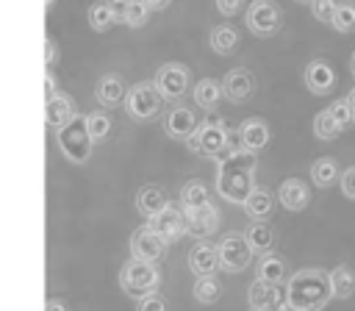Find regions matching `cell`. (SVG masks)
<instances>
[{"label": "cell", "instance_id": "cell-38", "mask_svg": "<svg viewBox=\"0 0 355 311\" xmlns=\"http://www.w3.org/2000/svg\"><path fill=\"white\" fill-rule=\"evenodd\" d=\"M336 6H338V0H313V3H311V14H313V19L333 25V17H336Z\"/></svg>", "mask_w": 355, "mask_h": 311}, {"label": "cell", "instance_id": "cell-46", "mask_svg": "<svg viewBox=\"0 0 355 311\" xmlns=\"http://www.w3.org/2000/svg\"><path fill=\"white\" fill-rule=\"evenodd\" d=\"M144 6H147L150 11H164V8L169 6V0H144Z\"/></svg>", "mask_w": 355, "mask_h": 311}, {"label": "cell", "instance_id": "cell-41", "mask_svg": "<svg viewBox=\"0 0 355 311\" xmlns=\"http://www.w3.org/2000/svg\"><path fill=\"white\" fill-rule=\"evenodd\" d=\"M241 8V0H216V11L225 17H233Z\"/></svg>", "mask_w": 355, "mask_h": 311}, {"label": "cell", "instance_id": "cell-34", "mask_svg": "<svg viewBox=\"0 0 355 311\" xmlns=\"http://www.w3.org/2000/svg\"><path fill=\"white\" fill-rule=\"evenodd\" d=\"M313 133H316V139H322V142H333V139H338L341 128H338V122L330 117L327 108L319 111V114L313 117Z\"/></svg>", "mask_w": 355, "mask_h": 311}, {"label": "cell", "instance_id": "cell-32", "mask_svg": "<svg viewBox=\"0 0 355 311\" xmlns=\"http://www.w3.org/2000/svg\"><path fill=\"white\" fill-rule=\"evenodd\" d=\"M86 128H89V136H92V142L97 144V142H105V139L111 136V128H114V122H111V117H108L105 111H92V114L86 117Z\"/></svg>", "mask_w": 355, "mask_h": 311}, {"label": "cell", "instance_id": "cell-23", "mask_svg": "<svg viewBox=\"0 0 355 311\" xmlns=\"http://www.w3.org/2000/svg\"><path fill=\"white\" fill-rule=\"evenodd\" d=\"M286 275H288V264H286V258L277 255V253H266V255H261L258 264H255V280L283 286V280H288Z\"/></svg>", "mask_w": 355, "mask_h": 311}, {"label": "cell", "instance_id": "cell-30", "mask_svg": "<svg viewBox=\"0 0 355 311\" xmlns=\"http://www.w3.org/2000/svg\"><path fill=\"white\" fill-rule=\"evenodd\" d=\"M211 200H208V189H205V183L202 180H189V183H183V189H180V205H183V211H189V208H202V205H208Z\"/></svg>", "mask_w": 355, "mask_h": 311}, {"label": "cell", "instance_id": "cell-12", "mask_svg": "<svg viewBox=\"0 0 355 311\" xmlns=\"http://www.w3.org/2000/svg\"><path fill=\"white\" fill-rule=\"evenodd\" d=\"M247 303L252 311H275L286 303V286L277 283H263V280H252L247 289Z\"/></svg>", "mask_w": 355, "mask_h": 311}, {"label": "cell", "instance_id": "cell-36", "mask_svg": "<svg viewBox=\"0 0 355 311\" xmlns=\"http://www.w3.org/2000/svg\"><path fill=\"white\" fill-rule=\"evenodd\" d=\"M147 17H150V8L144 6V0H128V8H125V25H130V28H141L144 22H147Z\"/></svg>", "mask_w": 355, "mask_h": 311}, {"label": "cell", "instance_id": "cell-16", "mask_svg": "<svg viewBox=\"0 0 355 311\" xmlns=\"http://www.w3.org/2000/svg\"><path fill=\"white\" fill-rule=\"evenodd\" d=\"M222 92L230 103H244L255 94V75L244 67H236L222 78Z\"/></svg>", "mask_w": 355, "mask_h": 311}, {"label": "cell", "instance_id": "cell-2", "mask_svg": "<svg viewBox=\"0 0 355 311\" xmlns=\"http://www.w3.org/2000/svg\"><path fill=\"white\" fill-rule=\"evenodd\" d=\"M333 300L330 272L322 267H302L286 280V303L291 311H324Z\"/></svg>", "mask_w": 355, "mask_h": 311}, {"label": "cell", "instance_id": "cell-6", "mask_svg": "<svg viewBox=\"0 0 355 311\" xmlns=\"http://www.w3.org/2000/svg\"><path fill=\"white\" fill-rule=\"evenodd\" d=\"M186 147L191 153H200V156H208V158H219L230 147V131H227V125L222 119H205L191 133Z\"/></svg>", "mask_w": 355, "mask_h": 311}, {"label": "cell", "instance_id": "cell-35", "mask_svg": "<svg viewBox=\"0 0 355 311\" xmlns=\"http://www.w3.org/2000/svg\"><path fill=\"white\" fill-rule=\"evenodd\" d=\"M89 25H92L97 33L108 31L111 25H116V17H114V11L108 8V3H94V6L89 8Z\"/></svg>", "mask_w": 355, "mask_h": 311}, {"label": "cell", "instance_id": "cell-10", "mask_svg": "<svg viewBox=\"0 0 355 311\" xmlns=\"http://www.w3.org/2000/svg\"><path fill=\"white\" fill-rule=\"evenodd\" d=\"M128 247H130V258H139V261H147V264H158L166 255L169 242L161 233H155L150 225H144V228L133 230Z\"/></svg>", "mask_w": 355, "mask_h": 311}, {"label": "cell", "instance_id": "cell-26", "mask_svg": "<svg viewBox=\"0 0 355 311\" xmlns=\"http://www.w3.org/2000/svg\"><path fill=\"white\" fill-rule=\"evenodd\" d=\"M272 208H275V194L269 189H263V186H255L252 194L244 203V211H247V217L252 222H266L272 217Z\"/></svg>", "mask_w": 355, "mask_h": 311}, {"label": "cell", "instance_id": "cell-19", "mask_svg": "<svg viewBox=\"0 0 355 311\" xmlns=\"http://www.w3.org/2000/svg\"><path fill=\"white\" fill-rule=\"evenodd\" d=\"M147 225H150L155 233H161L166 242H175V239H180V236L189 233V228H186V211H183V208H175V205H169L166 211L155 214Z\"/></svg>", "mask_w": 355, "mask_h": 311}, {"label": "cell", "instance_id": "cell-22", "mask_svg": "<svg viewBox=\"0 0 355 311\" xmlns=\"http://www.w3.org/2000/svg\"><path fill=\"white\" fill-rule=\"evenodd\" d=\"M169 205H172V203H169V194H166L161 186H155V183L141 186L139 194H136V211H139L141 217H147V219H153L155 214L166 211Z\"/></svg>", "mask_w": 355, "mask_h": 311}, {"label": "cell", "instance_id": "cell-25", "mask_svg": "<svg viewBox=\"0 0 355 311\" xmlns=\"http://www.w3.org/2000/svg\"><path fill=\"white\" fill-rule=\"evenodd\" d=\"M239 42H241L239 31L233 25H225V22L222 25H214L211 33H208V44H211V50L216 56H233L239 50Z\"/></svg>", "mask_w": 355, "mask_h": 311}, {"label": "cell", "instance_id": "cell-42", "mask_svg": "<svg viewBox=\"0 0 355 311\" xmlns=\"http://www.w3.org/2000/svg\"><path fill=\"white\" fill-rule=\"evenodd\" d=\"M108 8L114 11L116 22H122V19H125V8H128V0H108Z\"/></svg>", "mask_w": 355, "mask_h": 311}, {"label": "cell", "instance_id": "cell-33", "mask_svg": "<svg viewBox=\"0 0 355 311\" xmlns=\"http://www.w3.org/2000/svg\"><path fill=\"white\" fill-rule=\"evenodd\" d=\"M333 31L355 33V0H338L336 17H333Z\"/></svg>", "mask_w": 355, "mask_h": 311}, {"label": "cell", "instance_id": "cell-37", "mask_svg": "<svg viewBox=\"0 0 355 311\" xmlns=\"http://www.w3.org/2000/svg\"><path fill=\"white\" fill-rule=\"evenodd\" d=\"M327 111H330V117L338 122V128H347V125L352 122V111H349V100H347V97L333 100V103L327 106Z\"/></svg>", "mask_w": 355, "mask_h": 311}, {"label": "cell", "instance_id": "cell-13", "mask_svg": "<svg viewBox=\"0 0 355 311\" xmlns=\"http://www.w3.org/2000/svg\"><path fill=\"white\" fill-rule=\"evenodd\" d=\"M128 89H130V86L125 83L122 75L105 72V75H100V81L94 83V100H97L100 108H116V106L125 103Z\"/></svg>", "mask_w": 355, "mask_h": 311}, {"label": "cell", "instance_id": "cell-7", "mask_svg": "<svg viewBox=\"0 0 355 311\" xmlns=\"http://www.w3.org/2000/svg\"><path fill=\"white\" fill-rule=\"evenodd\" d=\"M244 25L250 33H255L261 39L275 36L283 28V11L275 0H252L244 11Z\"/></svg>", "mask_w": 355, "mask_h": 311}, {"label": "cell", "instance_id": "cell-4", "mask_svg": "<svg viewBox=\"0 0 355 311\" xmlns=\"http://www.w3.org/2000/svg\"><path fill=\"white\" fill-rule=\"evenodd\" d=\"M55 144L61 150V156L72 164H86L92 158V150H94V142L89 136V128H86V117L78 114L69 125H64L61 131H55Z\"/></svg>", "mask_w": 355, "mask_h": 311}, {"label": "cell", "instance_id": "cell-29", "mask_svg": "<svg viewBox=\"0 0 355 311\" xmlns=\"http://www.w3.org/2000/svg\"><path fill=\"white\" fill-rule=\"evenodd\" d=\"M311 180H313V186H319V189L336 186V183L341 180V169H338L336 158H316V161L311 164Z\"/></svg>", "mask_w": 355, "mask_h": 311}, {"label": "cell", "instance_id": "cell-31", "mask_svg": "<svg viewBox=\"0 0 355 311\" xmlns=\"http://www.w3.org/2000/svg\"><path fill=\"white\" fill-rule=\"evenodd\" d=\"M191 294H194V300H197V303H202V305H211V303H216V300H219V294H222V286H219L216 275H211V278H194Z\"/></svg>", "mask_w": 355, "mask_h": 311}, {"label": "cell", "instance_id": "cell-18", "mask_svg": "<svg viewBox=\"0 0 355 311\" xmlns=\"http://www.w3.org/2000/svg\"><path fill=\"white\" fill-rule=\"evenodd\" d=\"M186 228H189V236H194L197 242L200 239H208L211 233L219 230V211L216 205H202V208H189L186 211Z\"/></svg>", "mask_w": 355, "mask_h": 311}, {"label": "cell", "instance_id": "cell-28", "mask_svg": "<svg viewBox=\"0 0 355 311\" xmlns=\"http://www.w3.org/2000/svg\"><path fill=\"white\" fill-rule=\"evenodd\" d=\"M330 286H333V300H349L355 294V269L347 264H338L330 269Z\"/></svg>", "mask_w": 355, "mask_h": 311}, {"label": "cell", "instance_id": "cell-44", "mask_svg": "<svg viewBox=\"0 0 355 311\" xmlns=\"http://www.w3.org/2000/svg\"><path fill=\"white\" fill-rule=\"evenodd\" d=\"M44 47H47V69H50V67L55 64V56H58V50H55V42H53L50 36L44 39Z\"/></svg>", "mask_w": 355, "mask_h": 311}, {"label": "cell", "instance_id": "cell-11", "mask_svg": "<svg viewBox=\"0 0 355 311\" xmlns=\"http://www.w3.org/2000/svg\"><path fill=\"white\" fill-rule=\"evenodd\" d=\"M189 269L194 272V278H211L216 275L222 267H219V250L214 242L208 239H200L191 244L189 250Z\"/></svg>", "mask_w": 355, "mask_h": 311}, {"label": "cell", "instance_id": "cell-50", "mask_svg": "<svg viewBox=\"0 0 355 311\" xmlns=\"http://www.w3.org/2000/svg\"><path fill=\"white\" fill-rule=\"evenodd\" d=\"M297 3H313V0H297Z\"/></svg>", "mask_w": 355, "mask_h": 311}, {"label": "cell", "instance_id": "cell-45", "mask_svg": "<svg viewBox=\"0 0 355 311\" xmlns=\"http://www.w3.org/2000/svg\"><path fill=\"white\" fill-rule=\"evenodd\" d=\"M44 311H69V305H67L64 300H47Z\"/></svg>", "mask_w": 355, "mask_h": 311}, {"label": "cell", "instance_id": "cell-3", "mask_svg": "<svg viewBox=\"0 0 355 311\" xmlns=\"http://www.w3.org/2000/svg\"><path fill=\"white\" fill-rule=\"evenodd\" d=\"M119 286L128 297H150L158 292L161 286V272L155 264H147V261H139V258H128L119 269Z\"/></svg>", "mask_w": 355, "mask_h": 311}, {"label": "cell", "instance_id": "cell-48", "mask_svg": "<svg viewBox=\"0 0 355 311\" xmlns=\"http://www.w3.org/2000/svg\"><path fill=\"white\" fill-rule=\"evenodd\" d=\"M349 69H352V75H355V50H352V58H349Z\"/></svg>", "mask_w": 355, "mask_h": 311}, {"label": "cell", "instance_id": "cell-9", "mask_svg": "<svg viewBox=\"0 0 355 311\" xmlns=\"http://www.w3.org/2000/svg\"><path fill=\"white\" fill-rule=\"evenodd\" d=\"M153 83H155V89L161 92L164 100H180L191 86V72L180 61H166V64L158 67Z\"/></svg>", "mask_w": 355, "mask_h": 311}, {"label": "cell", "instance_id": "cell-15", "mask_svg": "<svg viewBox=\"0 0 355 311\" xmlns=\"http://www.w3.org/2000/svg\"><path fill=\"white\" fill-rule=\"evenodd\" d=\"M302 81H305V89L311 94H330L336 86V69L324 58H313L305 64Z\"/></svg>", "mask_w": 355, "mask_h": 311}, {"label": "cell", "instance_id": "cell-49", "mask_svg": "<svg viewBox=\"0 0 355 311\" xmlns=\"http://www.w3.org/2000/svg\"><path fill=\"white\" fill-rule=\"evenodd\" d=\"M53 3H55V0H44V8L50 11V8H53Z\"/></svg>", "mask_w": 355, "mask_h": 311}, {"label": "cell", "instance_id": "cell-21", "mask_svg": "<svg viewBox=\"0 0 355 311\" xmlns=\"http://www.w3.org/2000/svg\"><path fill=\"white\" fill-rule=\"evenodd\" d=\"M239 144L241 147H247V150H252V153H258V150H263L266 144H269V125L261 119V117H250V119H244L241 125H239Z\"/></svg>", "mask_w": 355, "mask_h": 311}, {"label": "cell", "instance_id": "cell-24", "mask_svg": "<svg viewBox=\"0 0 355 311\" xmlns=\"http://www.w3.org/2000/svg\"><path fill=\"white\" fill-rule=\"evenodd\" d=\"M222 97H225L222 81H216V78H202V81H197L194 89H191V100H194V106L202 108V111H214Z\"/></svg>", "mask_w": 355, "mask_h": 311}, {"label": "cell", "instance_id": "cell-39", "mask_svg": "<svg viewBox=\"0 0 355 311\" xmlns=\"http://www.w3.org/2000/svg\"><path fill=\"white\" fill-rule=\"evenodd\" d=\"M136 311H169V303H166V297L164 294H150V297H141L139 300V305H136Z\"/></svg>", "mask_w": 355, "mask_h": 311}, {"label": "cell", "instance_id": "cell-47", "mask_svg": "<svg viewBox=\"0 0 355 311\" xmlns=\"http://www.w3.org/2000/svg\"><path fill=\"white\" fill-rule=\"evenodd\" d=\"M347 100H349V111H352V122H355V89L347 94Z\"/></svg>", "mask_w": 355, "mask_h": 311}, {"label": "cell", "instance_id": "cell-27", "mask_svg": "<svg viewBox=\"0 0 355 311\" xmlns=\"http://www.w3.org/2000/svg\"><path fill=\"white\" fill-rule=\"evenodd\" d=\"M244 236H247V242H250L255 255H266L275 247V228L269 222H250Z\"/></svg>", "mask_w": 355, "mask_h": 311}, {"label": "cell", "instance_id": "cell-40", "mask_svg": "<svg viewBox=\"0 0 355 311\" xmlns=\"http://www.w3.org/2000/svg\"><path fill=\"white\" fill-rule=\"evenodd\" d=\"M338 189H341V194H344L347 200H355V164H352V167H347V169L341 172Z\"/></svg>", "mask_w": 355, "mask_h": 311}, {"label": "cell", "instance_id": "cell-17", "mask_svg": "<svg viewBox=\"0 0 355 311\" xmlns=\"http://www.w3.org/2000/svg\"><path fill=\"white\" fill-rule=\"evenodd\" d=\"M78 117V106L69 94H55L50 100H44V125L50 131H61L64 125H69Z\"/></svg>", "mask_w": 355, "mask_h": 311}, {"label": "cell", "instance_id": "cell-20", "mask_svg": "<svg viewBox=\"0 0 355 311\" xmlns=\"http://www.w3.org/2000/svg\"><path fill=\"white\" fill-rule=\"evenodd\" d=\"M277 200L286 211H305L308 203H311V189L300 178H286L277 189Z\"/></svg>", "mask_w": 355, "mask_h": 311}, {"label": "cell", "instance_id": "cell-43", "mask_svg": "<svg viewBox=\"0 0 355 311\" xmlns=\"http://www.w3.org/2000/svg\"><path fill=\"white\" fill-rule=\"evenodd\" d=\"M58 94V89H55V78H53V72L47 69V78H44V97L50 100V97H55Z\"/></svg>", "mask_w": 355, "mask_h": 311}, {"label": "cell", "instance_id": "cell-5", "mask_svg": "<svg viewBox=\"0 0 355 311\" xmlns=\"http://www.w3.org/2000/svg\"><path fill=\"white\" fill-rule=\"evenodd\" d=\"M161 106H164V97L161 92L155 89L153 81H139L128 89V97H125V111L130 119L136 122H150L161 114Z\"/></svg>", "mask_w": 355, "mask_h": 311}, {"label": "cell", "instance_id": "cell-14", "mask_svg": "<svg viewBox=\"0 0 355 311\" xmlns=\"http://www.w3.org/2000/svg\"><path fill=\"white\" fill-rule=\"evenodd\" d=\"M197 128H200V125H197V114H194L189 106H172V108L164 114V131H166L169 139L189 142Z\"/></svg>", "mask_w": 355, "mask_h": 311}, {"label": "cell", "instance_id": "cell-51", "mask_svg": "<svg viewBox=\"0 0 355 311\" xmlns=\"http://www.w3.org/2000/svg\"><path fill=\"white\" fill-rule=\"evenodd\" d=\"M250 311H252V308H250Z\"/></svg>", "mask_w": 355, "mask_h": 311}, {"label": "cell", "instance_id": "cell-1", "mask_svg": "<svg viewBox=\"0 0 355 311\" xmlns=\"http://www.w3.org/2000/svg\"><path fill=\"white\" fill-rule=\"evenodd\" d=\"M255 169H258V156L252 150L241 144L227 147L216 158V178H214L216 194L233 205H244L255 189Z\"/></svg>", "mask_w": 355, "mask_h": 311}, {"label": "cell", "instance_id": "cell-8", "mask_svg": "<svg viewBox=\"0 0 355 311\" xmlns=\"http://www.w3.org/2000/svg\"><path fill=\"white\" fill-rule=\"evenodd\" d=\"M216 250H219V267H222L225 272H230V275L244 272V269L250 267L252 255H255L252 247H250V242H247V236L239 233V230L225 233V236L216 242Z\"/></svg>", "mask_w": 355, "mask_h": 311}]
</instances>
